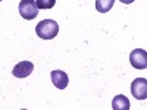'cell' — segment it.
Instances as JSON below:
<instances>
[{"label": "cell", "instance_id": "cell-3", "mask_svg": "<svg viewBox=\"0 0 147 110\" xmlns=\"http://www.w3.org/2000/svg\"><path fill=\"white\" fill-rule=\"evenodd\" d=\"M129 62L136 69H146L147 68V53L144 48H136L129 54Z\"/></svg>", "mask_w": 147, "mask_h": 110}, {"label": "cell", "instance_id": "cell-9", "mask_svg": "<svg viewBox=\"0 0 147 110\" xmlns=\"http://www.w3.org/2000/svg\"><path fill=\"white\" fill-rule=\"evenodd\" d=\"M35 5L38 9H52L56 5V0H35Z\"/></svg>", "mask_w": 147, "mask_h": 110}, {"label": "cell", "instance_id": "cell-1", "mask_svg": "<svg viewBox=\"0 0 147 110\" xmlns=\"http://www.w3.org/2000/svg\"><path fill=\"white\" fill-rule=\"evenodd\" d=\"M35 32L43 40H53L59 32V23L53 19H44L37 23Z\"/></svg>", "mask_w": 147, "mask_h": 110}, {"label": "cell", "instance_id": "cell-2", "mask_svg": "<svg viewBox=\"0 0 147 110\" xmlns=\"http://www.w3.org/2000/svg\"><path fill=\"white\" fill-rule=\"evenodd\" d=\"M19 15L27 21L34 19L38 15V7L35 5V0H21L19 2Z\"/></svg>", "mask_w": 147, "mask_h": 110}, {"label": "cell", "instance_id": "cell-8", "mask_svg": "<svg viewBox=\"0 0 147 110\" xmlns=\"http://www.w3.org/2000/svg\"><path fill=\"white\" fill-rule=\"evenodd\" d=\"M115 0H96V9L100 13H106L110 9L113 7Z\"/></svg>", "mask_w": 147, "mask_h": 110}, {"label": "cell", "instance_id": "cell-11", "mask_svg": "<svg viewBox=\"0 0 147 110\" xmlns=\"http://www.w3.org/2000/svg\"><path fill=\"white\" fill-rule=\"evenodd\" d=\"M0 2H2V0H0Z\"/></svg>", "mask_w": 147, "mask_h": 110}, {"label": "cell", "instance_id": "cell-6", "mask_svg": "<svg viewBox=\"0 0 147 110\" xmlns=\"http://www.w3.org/2000/svg\"><path fill=\"white\" fill-rule=\"evenodd\" d=\"M50 78H52V82H53V85L56 88H59V90H65L66 87H68V82H69V78H68V75L63 72V70H52V73H50Z\"/></svg>", "mask_w": 147, "mask_h": 110}, {"label": "cell", "instance_id": "cell-10", "mask_svg": "<svg viewBox=\"0 0 147 110\" xmlns=\"http://www.w3.org/2000/svg\"><path fill=\"white\" fill-rule=\"evenodd\" d=\"M121 3H124V5H129V3H132L134 0H119Z\"/></svg>", "mask_w": 147, "mask_h": 110}, {"label": "cell", "instance_id": "cell-4", "mask_svg": "<svg viewBox=\"0 0 147 110\" xmlns=\"http://www.w3.org/2000/svg\"><path fill=\"white\" fill-rule=\"evenodd\" d=\"M131 93L137 100L147 99V81L144 78H137L131 84Z\"/></svg>", "mask_w": 147, "mask_h": 110}, {"label": "cell", "instance_id": "cell-5", "mask_svg": "<svg viewBox=\"0 0 147 110\" xmlns=\"http://www.w3.org/2000/svg\"><path fill=\"white\" fill-rule=\"evenodd\" d=\"M32 70H34V65L31 62L24 60V62H19L18 65H15L13 70H12V75L16 78H27L32 73Z\"/></svg>", "mask_w": 147, "mask_h": 110}, {"label": "cell", "instance_id": "cell-7", "mask_svg": "<svg viewBox=\"0 0 147 110\" xmlns=\"http://www.w3.org/2000/svg\"><path fill=\"white\" fill-rule=\"evenodd\" d=\"M112 109L113 110H129L131 103L125 95H116L112 100Z\"/></svg>", "mask_w": 147, "mask_h": 110}]
</instances>
